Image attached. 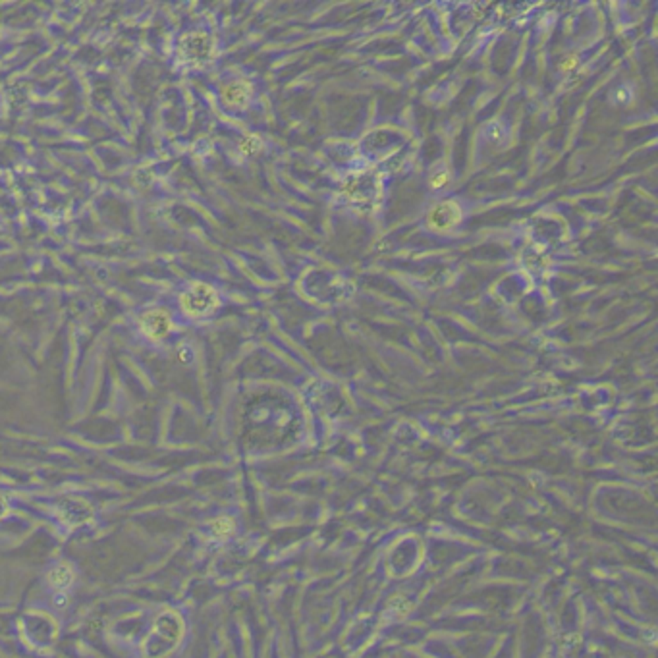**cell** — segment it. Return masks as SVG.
Wrapping results in <instances>:
<instances>
[{"mask_svg":"<svg viewBox=\"0 0 658 658\" xmlns=\"http://www.w3.org/2000/svg\"><path fill=\"white\" fill-rule=\"evenodd\" d=\"M219 307V295L207 284H195L182 295V309L191 317H205Z\"/></svg>","mask_w":658,"mask_h":658,"instance_id":"3","label":"cell"},{"mask_svg":"<svg viewBox=\"0 0 658 658\" xmlns=\"http://www.w3.org/2000/svg\"><path fill=\"white\" fill-rule=\"evenodd\" d=\"M486 137H489V141L498 143L500 139L504 137V128H502V124H500V122H491V124L486 126Z\"/></svg>","mask_w":658,"mask_h":658,"instance_id":"13","label":"cell"},{"mask_svg":"<svg viewBox=\"0 0 658 658\" xmlns=\"http://www.w3.org/2000/svg\"><path fill=\"white\" fill-rule=\"evenodd\" d=\"M261 139H259L257 136H245L242 139V143H240V151L243 153V155H255V153L259 151V149H261Z\"/></svg>","mask_w":658,"mask_h":658,"instance_id":"12","label":"cell"},{"mask_svg":"<svg viewBox=\"0 0 658 658\" xmlns=\"http://www.w3.org/2000/svg\"><path fill=\"white\" fill-rule=\"evenodd\" d=\"M222 98L230 106H245L251 98V85L245 82H234L226 85L222 91Z\"/></svg>","mask_w":658,"mask_h":658,"instance_id":"8","label":"cell"},{"mask_svg":"<svg viewBox=\"0 0 658 658\" xmlns=\"http://www.w3.org/2000/svg\"><path fill=\"white\" fill-rule=\"evenodd\" d=\"M180 636H182V621H180V618L174 612H164L157 620L155 631L149 636L147 643H145L147 657L157 658L167 654L180 641Z\"/></svg>","mask_w":658,"mask_h":658,"instance_id":"1","label":"cell"},{"mask_svg":"<svg viewBox=\"0 0 658 658\" xmlns=\"http://www.w3.org/2000/svg\"><path fill=\"white\" fill-rule=\"evenodd\" d=\"M178 54L188 66H203L209 60H212L214 43L203 31H191L180 41Z\"/></svg>","mask_w":658,"mask_h":658,"instance_id":"2","label":"cell"},{"mask_svg":"<svg viewBox=\"0 0 658 658\" xmlns=\"http://www.w3.org/2000/svg\"><path fill=\"white\" fill-rule=\"evenodd\" d=\"M56 514L60 522L68 527H79L91 522L93 508L82 498H64L56 506Z\"/></svg>","mask_w":658,"mask_h":658,"instance_id":"5","label":"cell"},{"mask_svg":"<svg viewBox=\"0 0 658 658\" xmlns=\"http://www.w3.org/2000/svg\"><path fill=\"white\" fill-rule=\"evenodd\" d=\"M74 579V572H72V567L68 564H58L56 567L51 569V574H49V581L54 587H58V589H64V587H68L70 583Z\"/></svg>","mask_w":658,"mask_h":658,"instance_id":"9","label":"cell"},{"mask_svg":"<svg viewBox=\"0 0 658 658\" xmlns=\"http://www.w3.org/2000/svg\"><path fill=\"white\" fill-rule=\"evenodd\" d=\"M377 182L369 178V176H356V178H349L344 193L354 199V201H365V199H371L377 193Z\"/></svg>","mask_w":658,"mask_h":658,"instance_id":"7","label":"cell"},{"mask_svg":"<svg viewBox=\"0 0 658 658\" xmlns=\"http://www.w3.org/2000/svg\"><path fill=\"white\" fill-rule=\"evenodd\" d=\"M628 98H629V91H626L624 87H620V89L616 91V101H618V103H628Z\"/></svg>","mask_w":658,"mask_h":658,"instance_id":"15","label":"cell"},{"mask_svg":"<svg viewBox=\"0 0 658 658\" xmlns=\"http://www.w3.org/2000/svg\"><path fill=\"white\" fill-rule=\"evenodd\" d=\"M141 328H143V333L153 338V340H160V338H164L168 333H170V328H172V321L168 317L167 311H149V313H145L143 318H141Z\"/></svg>","mask_w":658,"mask_h":658,"instance_id":"6","label":"cell"},{"mask_svg":"<svg viewBox=\"0 0 658 658\" xmlns=\"http://www.w3.org/2000/svg\"><path fill=\"white\" fill-rule=\"evenodd\" d=\"M577 66H579V58H577L575 54H572V56H566V58L562 60L560 70L564 72V74H567V72H574Z\"/></svg>","mask_w":658,"mask_h":658,"instance_id":"14","label":"cell"},{"mask_svg":"<svg viewBox=\"0 0 658 658\" xmlns=\"http://www.w3.org/2000/svg\"><path fill=\"white\" fill-rule=\"evenodd\" d=\"M429 183L432 189H442L450 183V170L444 164H437L429 174Z\"/></svg>","mask_w":658,"mask_h":658,"instance_id":"10","label":"cell"},{"mask_svg":"<svg viewBox=\"0 0 658 658\" xmlns=\"http://www.w3.org/2000/svg\"><path fill=\"white\" fill-rule=\"evenodd\" d=\"M232 531H234V522L230 517H220V520L212 523V533L217 537H228Z\"/></svg>","mask_w":658,"mask_h":658,"instance_id":"11","label":"cell"},{"mask_svg":"<svg viewBox=\"0 0 658 658\" xmlns=\"http://www.w3.org/2000/svg\"><path fill=\"white\" fill-rule=\"evenodd\" d=\"M6 514H8L6 498H4V496H0V517H4Z\"/></svg>","mask_w":658,"mask_h":658,"instance_id":"16","label":"cell"},{"mask_svg":"<svg viewBox=\"0 0 658 658\" xmlns=\"http://www.w3.org/2000/svg\"><path fill=\"white\" fill-rule=\"evenodd\" d=\"M427 222L437 232H448L462 222V207L456 201H442L432 207Z\"/></svg>","mask_w":658,"mask_h":658,"instance_id":"4","label":"cell"}]
</instances>
